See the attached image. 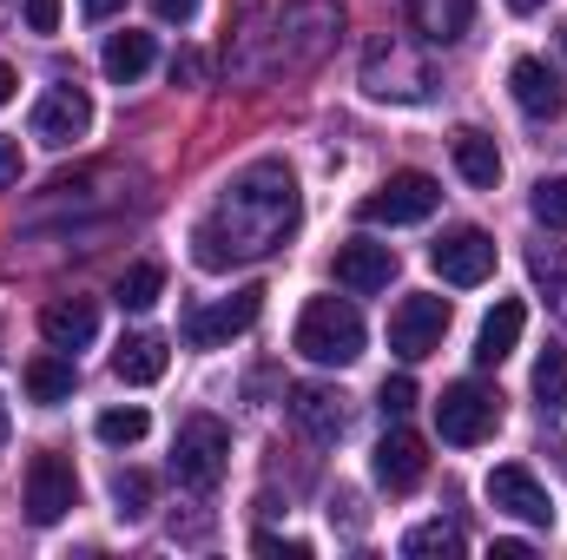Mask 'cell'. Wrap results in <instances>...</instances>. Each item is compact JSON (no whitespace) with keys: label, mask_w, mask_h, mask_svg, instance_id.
I'll list each match as a JSON object with an SVG mask.
<instances>
[{"label":"cell","mask_w":567,"mask_h":560,"mask_svg":"<svg viewBox=\"0 0 567 560\" xmlns=\"http://www.w3.org/2000/svg\"><path fill=\"white\" fill-rule=\"evenodd\" d=\"M13 86H20V80H13V66H7V60H0V106H7V100H13Z\"/></svg>","instance_id":"ab89813d"},{"label":"cell","mask_w":567,"mask_h":560,"mask_svg":"<svg viewBox=\"0 0 567 560\" xmlns=\"http://www.w3.org/2000/svg\"><path fill=\"white\" fill-rule=\"evenodd\" d=\"M251 548H258V554H284V560H303V554H310V541H284V535H258Z\"/></svg>","instance_id":"836d02e7"},{"label":"cell","mask_w":567,"mask_h":560,"mask_svg":"<svg viewBox=\"0 0 567 560\" xmlns=\"http://www.w3.org/2000/svg\"><path fill=\"white\" fill-rule=\"evenodd\" d=\"M258 310H265V290H258V283H245V290H231L225 303L192 310V317H185V343H192V350H218V343L245 336V330L258 323Z\"/></svg>","instance_id":"9c48e42d"},{"label":"cell","mask_w":567,"mask_h":560,"mask_svg":"<svg viewBox=\"0 0 567 560\" xmlns=\"http://www.w3.org/2000/svg\"><path fill=\"white\" fill-rule=\"evenodd\" d=\"M435 428H442V442H455V448L488 442V435L502 428V390H488V383H449V390L435 396Z\"/></svg>","instance_id":"277c9868"},{"label":"cell","mask_w":567,"mask_h":560,"mask_svg":"<svg viewBox=\"0 0 567 560\" xmlns=\"http://www.w3.org/2000/svg\"><path fill=\"white\" fill-rule=\"evenodd\" d=\"M515 7H535V0H515Z\"/></svg>","instance_id":"b9f144b4"},{"label":"cell","mask_w":567,"mask_h":560,"mask_svg":"<svg viewBox=\"0 0 567 560\" xmlns=\"http://www.w3.org/2000/svg\"><path fill=\"white\" fill-rule=\"evenodd\" d=\"M0 185H20V139H0Z\"/></svg>","instance_id":"8d00e7d4"},{"label":"cell","mask_w":567,"mask_h":560,"mask_svg":"<svg viewBox=\"0 0 567 560\" xmlns=\"http://www.w3.org/2000/svg\"><path fill=\"white\" fill-rule=\"evenodd\" d=\"M488 501H495L502 515L528 521V528H555V501H548V488H542L522 462H502V468L488 475Z\"/></svg>","instance_id":"30bf717a"},{"label":"cell","mask_w":567,"mask_h":560,"mask_svg":"<svg viewBox=\"0 0 567 560\" xmlns=\"http://www.w3.org/2000/svg\"><path fill=\"white\" fill-rule=\"evenodd\" d=\"M113 501H120L126 521H140L145 508H152V481H145L140 468H120V475H113Z\"/></svg>","instance_id":"f1b7e54d"},{"label":"cell","mask_w":567,"mask_h":560,"mask_svg":"<svg viewBox=\"0 0 567 560\" xmlns=\"http://www.w3.org/2000/svg\"><path fill=\"white\" fill-rule=\"evenodd\" d=\"M429 265H435V278L442 283H488L495 278V238L488 231H475V225H455V231H442L435 245H429Z\"/></svg>","instance_id":"ba28073f"},{"label":"cell","mask_w":567,"mask_h":560,"mask_svg":"<svg viewBox=\"0 0 567 560\" xmlns=\"http://www.w3.org/2000/svg\"><path fill=\"white\" fill-rule=\"evenodd\" d=\"M449 152H455V172H462L475 191H495V185H502V152H495V139H488V133L462 126V133L449 139Z\"/></svg>","instance_id":"44dd1931"},{"label":"cell","mask_w":567,"mask_h":560,"mask_svg":"<svg viewBox=\"0 0 567 560\" xmlns=\"http://www.w3.org/2000/svg\"><path fill=\"white\" fill-rule=\"evenodd\" d=\"M152 60H158V46H152V33H113L106 40V53H100V66H106V80L113 86H133V80H145L152 73Z\"/></svg>","instance_id":"7402d4cb"},{"label":"cell","mask_w":567,"mask_h":560,"mask_svg":"<svg viewBox=\"0 0 567 560\" xmlns=\"http://www.w3.org/2000/svg\"><path fill=\"white\" fill-rule=\"evenodd\" d=\"M528 271H535V283L548 290V303H555V317L567 323V251H555V245H542V251L528 258Z\"/></svg>","instance_id":"d4e9b609"},{"label":"cell","mask_w":567,"mask_h":560,"mask_svg":"<svg viewBox=\"0 0 567 560\" xmlns=\"http://www.w3.org/2000/svg\"><path fill=\"white\" fill-rule=\"evenodd\" d=\"M165 363H172V350H165V336H152V330L126 336V343L113 350V376H120V383H133V390L158 383V376H165Z\"/></svg>","instance_id":"d6986e66"},{"label":"cell","mask_w":567,"mask_h":560,"mask_svg":"<svg viewBox=\"0 0 567 560\" xmlns=\"http://www.w3.org/2000/svg\"><path fill=\"white\" fill-rule=\"evenodd\" d=\"M390 278H396V251H390V245L350 238V245L337 251V283H343V290L370 297V290H390Z\"/></svg>","instance_id":"7c38bea8"},{"label":"cell","mask_w":567,"mask_h":560,"mask_svg":"<svg viewBox=\"0 0 567 560\" xmlns=\"http://www.w3.org/2000/svg\"><path fill=\"white\" fill-rule=\"evenodd\" d=\"M145 428H152V416H145V409H106V416L93 422V435H100V442H113V448H133V442H145Z\"/></svg>","instance_id":"83f0119b"},{"label":"cell","mask_w":567,"mask_h":560,"mask_svg":"<svg viewBox=\"0 0 567 560\" xmlns=\"http://www.w3.org/2000/svg\"><path fill=\"white\" fill-rule=\"evenodd\" d=\"M377 403H383V416L390 422H403L410 409H416V383H410V376H390V383L377 390Z\"/></svg>","instance_id":"4dcf8cb0"},{"label":"cell","mask_w":567,"mask_h":560,"mask_svg":"<svg viewBox=\"0 0 567 560\" xmlns=\"http://www.w3.org/2000/svg\"><path fill=\"white\" fill-rule=\"evenodd\" d=\"M152 13H158V20H172V27H185V20L198 13V0H152Z\"/></svg>","instance_id":"d590c367"},{"label":"cell","mask_w":567,"mask_h":560,"mask_svg":"<svg viewBox=\"0 0 567 560\" xmlns=\"http://www.w3.org/2000/svg\"><path fill=\"white\" fill-rule=\"evenodd\" d=\"M297 356H310L317 370H350L363 356V317L343 297H310L297 317Z\"/></svg>","instance_id":"7a4b0ae2"},{"label":"cell","mask_w":567,"mask_h":560,"mask_svg":"<svg viewBox=\"0 0 567 560\" xmlns=\"http://www.w3.org/2000/svg\"><path fill=\"white\" fill-rule=\"evenodd\" d=\"M561 46H567V27H561Z\"/></svg>","instance_id":"7bdbcfd3"},{"label":"cell","mask_w":567,"mask_h":560,"mask_svg":"<svg viewBox=\"0 0 567 560\" xmlns=\"http://www.w3.org/2000/svg\"><path fill=\"white\" fill-rule=\"evenodd\" d=\"M435 205H442V185H435L429 172H390V178L357 205V218H363V225H423Z\"/></svg>","instance_id":"5b68a950"},{"label":"cell","mask_w":567,"mask_h":560,"mask_svg":"<svg viewBox=\"0 0 567 560\" xmlns=\"http://www.w3.org/2000/svg\"><path fill=\"white\" fill-rule=\"evenodd\" d=\"M198 80H205V60L198 53H178L172 60V86H198Z\"/></svg>","instance_id":"e575fe53"},{"label":"cell","mask_w":567,"mask_h":560,"mask_svg":"<svg viewBox=\"0 0 567 560\" xmlns=\"http://www.w3.org/2000/svg\"><path fill=\"white\" fill-rule=\"evenodd\" d=\"M27 396H33L40 409L66 403V396H73V363H66V356H33V363H27Z\"/></svg>","instance_id":"603a6c76"},{"label":"cell","mask_w":567,"mask_h":560,"mask_svg":"<svg viewBox=\"0 0 567 560\" xmlns=\"http://www.w3.org/2000/svg\"><path fill=\"white\" fill-rule=\"evenodd\" d=\"M535 396H542V409H567V350H542V363H535Z\"/></svg>","instance_id":"484cf974"},{"label":"cell","mask_w":567,"mask_h":560,"mask_svg":"<svg viewBox=\"0 0 567 560\" xmlns=\"http://www.w3.org/2000/svg\"><path fill=\"white\" fill-rule=\"evenodd\" d=\"M86 126H93V100L80 86L40 93V106H33V139L40 145H73V139H86Z\"/></svg>","instance_id":"8fae6325"},{"label":"cell","mask_w":567,"mask_h":560,"mask_svg":"<svg viewBox=\"0 0 567 560\" xmlns=\"http://www.w3.org/2000/svg\"><path fill=\"white\" fill-rule=\"evenodd\" d=\"M423 468H429V455H423V435H410V428H390L383 442H377V481L383 488H416L423 481Z\"/></svg>","instance_id":"e0dca14e"},{"label":"cell","mask_w":567,"mask_h":560,"mask_svg":"<svg viewBox=\"0 0 567 560\" xmlns=\"http://www.w3.org/2000/svg\"><path fill=\"white\" fill-rule=\"evenodd\" d=\"M462 548H468V541H462V528H455V521H423V528H410V535H403V554H410V560H455Z\"/></svg>","instance_id":"cb8c5ba5"},{"label":"cell","mask_w":567,"mask_h":560,"mask_svg":"<svg viewBox=\"0 0 567 560\" xmlns=\"http://www.w3.org/2000/svg\"><path fill=\"white\" fill-rule=\"evenodd\" d=\"M60 13H66V0H20V20L33 33H60Z\"/></svg>","instance_id":"d6a6232c"},{"label":"cell","mask_w":567,"mask_h":560,"mask_svg":"<svg viewBox=\"0 0 567 560\" xmlns=\"http://www.w3.org/2000/svg\"><path fill=\"white\" fill-rule=\"evenodd\" d=\"M120 7H126V0H86V20H113Z\"/></svg>","instance_id":"74e56055"},{"label":"cell","mask_w":567,"mask_h":560,"mask_svg":"<svg viewBox=\"0 0 567 560\" xmlns=\"http://www.w3.org/2000/svg\"><path fill=\"white\" fill-rule=\"evenodd\" d=\"M535 218L548 231H567V178H542L535 185Z\"/></svg>","instance_id":"f546056e"},{"label":"cell","mask_w":567,"mask_h":560,"mask_svg":"<svg viewBox=\"0 0 567 560\" xmlns=\"http://www.w3.org/2000/svg\"><path fill=\"white\" fill-rule=\"evenodd\" d=\"M303 20H317V27H323V20H337V13H330V7H317V0H303V7H290V27H303ZM317 46H323V33H303V40H297V60H310Z\"/></svg>","instance_id":"1f68e13d"},{"label":"cell","mask_w":567,"mask_h":560,"mask_svg":"<svg viewBox=\"0 0 567 560\" xmlns=\"http://www.w3.org/2000/svg\"><path fill=\"white\" fill-rule=\"evenodd\" d=\"M284 409H290V422H297L310 442H337V435H343V422H350L343 396H337V390H323V383H297Z\"/></svg>","instance_id":"4fadbf2b"},{"label":"cell","mask_w":567,"mask_h":560,"mask_svg":"<svg viewBox=\"0 0 567 560\" xmlns=\"http://www.w3.org/2000/svg\"><path fill=\"white\" fill-rule=\"evenodd\" d=\"M508 93H515V106H522L528 120H555L567 106L555 66H542V60H515V66H508Z\"/></svg>","instance_id":"2e32d148"},{"label":"cell","mask_w":567,"mask_h":560,"mask_svg":"<svg viewBox=\"0 0 567 560\" xmlns=\"http://www.w3.org/2000/svg\"><path fill=\"white\" fill-rule=\"evenodd\" d=\"M297 218H303V198H297L290 165L258 158V165H245V172L218 191V205L198 218V231H192V258H198L205 271L258 265V258H271L284 238L297 231Z\"/></svg>","instance_id":"6da1fadb"},{"label":"cell","mask_w":567,"mask_h":560,"mask_svg":"<svg viewBox=\"0 0 567 560\" xmlns=\"http://www.w3.org/2000/svg\"><path fill=\"white\" fill-rule=\"evenodd\" d=\"M225 462H231V428L218 416H185L178 422V442H172V481L178 488H218L225 481Z\"/></svg>","instance_id":"3957f363"},{"label":"cell","mask_w":567,"mask_h":560,"mask_svg":"<svg viewBox=\"0 0 567 560\" xmlns=\"http://www.w3.org/2000/svg\"><path fill=\"white\" fill-rule=\"evenodd\" d=\"M158 290H165V271H158V265H133V271L120 278L113 297H120V310H152V303H158Z\"/></svg>","instance_id":"4316f807"},{"label":"cell","mask_w":567,"mask_h":560,"mask_svg":"<svg viewBox=\"0 0 567 560\" xmlns=\"http://www.w3.org/2000/svg\"><path fill=\"white\" fill-rule=\"evenodd\" d=\"M0 448H7V403H0Z\"/></svg>","instance_id":"60d3db41"},{"label":"cell","mask_w":567,"mask_h":560,"mask_svg":"<svg viewBox=\"0 0 567 560\" xmlns=\"http://www.w3.org/2000/svg\"><path fill=\"white\" fill-rule=\"evenodd\" d=\"M495 560H528V541H495Z\"/></svg>","instance_id":"f35d334b"},{"label":"cell","mask_w":567,"mask_h":560,"mask_svg":"<svg viewBox=\"0 0 567 560\" xmlns=\"http://www.w3.org/2000/svg\"><path fill=\"white\" fill-rule=\"evenodd\" d=\"M403 13H410V27L429 46H449V40H462L475 27V0H403Z\"/></svg>","instance_id":"ac0fdd59"},{"label":"cell","mask_w":567,"mask_h":560,"mask_svg":"<svg viewBox=\"0 0 567 560\" xmlns=\"http://www.w3.org/2000/svg\"><path fill=\"white\" fill-rule=\"evenodd\" d=\"M40 336H47L53 350H86V343L100 336V310H93V297H53V303L40 310Z\"/></svg>","instance_id":"5bb4252c"},{"label":"cell","mask_w":567,"mask_h":560,"mask_svg":"<svg viewBox=\"0 0 567 560\" xmlns=\"http://www.w3.org/2000/svg\"><path fill=\"white\" fill-rule=\"evenodd\" d=\"M442 336H449V297L416 290V297H403V303L390 310V350H396L403 363L435 356V350H442Z\"/></svg>","instance_id":"8992f818"},{"label":"cell","mask_w":567,"mask_h":560,"mask_svg":"<svg viewBox=\"0 0 567 560\" xmlns=\"http://www.w3.org/2000/svg\"><path fill=\"white\" fill-rule=\"evenodd\" d=\"M80 508V475L66 455H33L27 462V521L33 528H53Z\"/></svg>","instance_id":"52a82bcc"},{"label":"cell","mask_w":567,"mask_h":560,"mask_svg":"<svg viewBox=\"0 0 567 560\" xmlns=\"http://www.w3.org/2000/svg\"><path fill=\"white\" fill-rule=\"evenodd\" d=\"M522 330H528V310H522V297H502V303L482 317V330H475V363H482V370L508 363V356H515V343H522Z\"/></svg>","instance_id":"9a60e30c"},{"label":"cell","mask_w":567,"mask_h":560,"mask_svg":"<svg viewBox=\"0 0 567 560\" xmlns=\"http://www.w3.org/2000/svg\"><path fill=\"white\" fill-rule=\"evenodd\" d=\"M390 80H403V86H396V100H423L429 86H435V73H429L423 60L410 66L403 53H383V46H377V53H370V66H363V86L383 100V93H390Z\"/></svg>","instance_id":"ffe728a7"}]
</instances>
